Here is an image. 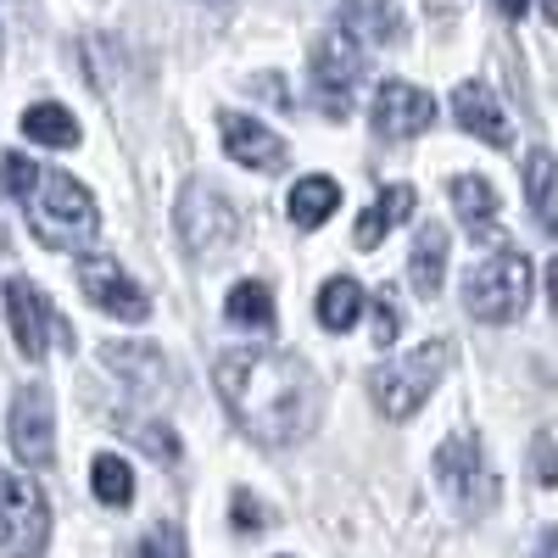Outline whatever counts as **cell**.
Listing matches in <instances>:
<instances>
[{
	"label": "cell",
	"mask_w": 558,
	"mask_h": 558,
	"mask_svg": "<svg viewBox=\"0 0 558 558\" xmlns=\"http://www.w3.org/2000/svg\"><path fill=\"white\" fill-rule=\"evenodd\" d=\"M7 313H12V336H17V352L28 363L45 357V330H51V313H45V296L39 286H28V279H7Z\"/></svg>",
	"instance_id": "13"
},
{
	"label": "cell",
	"mask_w": 558,
	"mask_h": 558,
	"mask_svg": "<svg viewBox=\"0 0 558 558\" xmlns=\"http://www.w3.org/2000/svg\"><path fill=\"white\" fill-rule=\"evenodd\" d=\"M525 296H531V257L525 252H508V246H492L486 263H475L463 274V307H470L481 324H508L525 313Z\"/></svg>",
	"instance_id": "3"
},
{
	"label": "cell",
	"mask_w": 558,
	"mask_h": 558,
	"mask_svg": "<svg viewBox=\"0 0 558 558\" xmlns=\"http://www.w3.org/2000/svg\"><path fill=\"white\" fill-rule=\"evenodd\" d=\"M341 17H347V28H357L363 39H375V45L397 39V7L391 0H341Z\"/></svg>",
	"instance_id": "23"
},
{
	"label": "cell",
	"mask_w": 558,
	"mask_h": 558,
	"mask_svg": "<svg viewBox=\"0 0 558 558\" xmlns=\"http://www.w3.org/2000/svg\"><path fill=\"white\" fill-rule=\"evenodd\" d=\"M336 207H341V184H336V179H324V173L296 179V184H291V196H286V213H291V223H296V229H318V223H330V218H336Z\"/></svg>",
	"instance_id": "17"
},
{
	"label": "cell",
	"mask_w": 558,
	"mask_h": 558,
	"mask_svg": "<svg viewBox=\"0 0 558 558\" xmlns=\"http://www.w3.org/2000/svg\"><path fill=\"white\" fill-rule=\"evenodd\" d=\"M218 129H223V151H229V162L257 168V173H279V168L291 162V146H286V140H279L274 129H263L257 118H246V112H223Z\"/></svg>",
	"instance_id": "12"
},
{
	"label": "cell",
	"mask_w": 558,
	"mask_h": 558,
	"mask_svg": "<svg viewBox=\"0 0 558 558\" xmlns=\"http://www.w3.org/2000/svg\"><path fill=\"white\" fill-rule=\"evenodd\" d=\"M408 279H413V291L425 296V302L441 291V279H447V229H441V223H425V229H418Z\"/></svg>",
	"instance_id": "19"
},
{
	"label": "cell",
	"mask_w": 558,
	"mask_h": 558,
	"mask_svg": "<svg viewBox=\"0 0 558 558\" xmlns=\"http://www.w3.org/2000/svg\"><path fill=\"white\" fill-rule=\"evenodd\" d=\"M89 486H96V497L107 508H129L134 502V470L123 458H112V452H101L96 463H89Z\"/></svg>",
	"instance_id": "24"
},
{
	"label": "cell",
	"mask_w": 558,
	"mask_h": 558,
	"mask_svg": "<svg viewBox=\"0 0 558 558\" xmlns=\"http://www.w3.org/2000/svg\"><path fill=\"white\" fill-rule=\"evenodd\" d=\"M363 84V51L347 28L324 34L318 51H313V89H318V107L324 112H347L352 107V89Z\"/></svg>",
	"instance_id": "8"
},
{
	"label": "cell",
	"mask_w": 558,
	"mask_h": 558,
	"mask_svg": "<svg viewBox=\"0 0 558 558\" xmlns=\"http://www.w3.org/2000/svg\"><path fill=\"white\" fill-rule=\"evenodd\" d=\"M452 202H458V218L470 223V235H481L486 246H502L497 229H492V218H497V191H492L481 173H458V179H452Z\"/></svg>",
	"instance_id": "18"
},
{
	"label": "cell",
	"mask_w": 558,
	"mask_h": 558,
	"mask_svg": "<svg viewBox=\"0 0 558 558\" xmlns=\"http://www.w3.org/2000/svg\"><path fill=\"white\" fill-rule=\"evenodd\" d=\"M78 291L96 302L101 313L123 318V324H146L151 318V296L118 268V257H84L78 263Z\"/></svg>",
	"instance_id": "9"
},
{
	"label": "cell",
	"mask_w": 558,
	"mask_h": 558,
	"mask_svg": "<svg viewBox=\"0 0 558 558\" xmlns=\"http://www.w3.org/2000/svg\"><path fill=\"white\" fill-rule=\"evenodd\" d=\"M436 118V96L430 89H413L402 78H386L375 89V134L386 140H413V134H425Z\"/></svg>",
	"instance_id": "11"
},
{
	"label": "cell",
	"mask_w": 558,
	"mask_h": 558,
	"mask_svg": "<svg viewBox=\"0 0 558 558\" xmlns=\"http://www.w3.org/2000/svg\"><path fill=\"white\" fill-rule=\"evenodd\" d=\"M23 134L39 140V146H78V123H73V112L57 107V101L28 107V112H23Z\"/></svg>",
	"instance_id": "21"
},
{
	"label": "cell",
	"mask_w": 558,
	"mask_h": 558,
	"mask_svg": "<svg viewBox=\"0 0 558 558\" xmlns=\"http://www.w3.org/2000/svg\"><path fill=\"white\" fill-rule=\"evenodd\" d=\"M179 235L191 252H223L241 235V213L213 184H184L179 191Z\"/></svg>",
	"instance_id": "6"
},
{
	"label": "cell",
	"mask_w": 558,
	"mask_h": 558,
	"mask_svg": "<svg viewBox=\"0 0 558 558\" xmlns=\"http://www.w3.org/2000/svg\"><path fill=\"white\" fill-rule=\"evenodd\" d=\"M525 191H531V207H536V223L553 229V151L536 146L531 162H525Z\"/></svg>",
	"instance_id": "25"
},
{
	"label": "cell",
	"mask_w": 558,
	"mask_h": 558,
	"mask_svg": "<svg viewBox=\"0 0 558 558\" xmlns=\"http://www.w3.org/2000/svg\"><path fill=\"white\" fill-rule=\"evenodd\" d=\"M497 12H502V17H525V12H531V0H497ZM542 17H547V23L558 17L553 0H542Z\"/></svg>",
	"instance_id": "31"
},
{
	"label": "cell",
	"mask_w": 558,
	"mask_h": 558,
	"mask_svg": "<svg viewBox=\"0 0 558 558\" xmlns=\"http://www.w3.org/2000/svg\"><path fill=\"white\" fill-rule=\"evenodd\" d=\"M223 313H229V324H241V330H268L274 324V296H268V286H257V279H241V286L229 291Z\"/></svg>",
	"instance_id": "22"
},
{
	"label": "cell",
	"mask_w": 558,
	"mask_h": 558,
	"mask_svg": "<svg viewBox=\"0 0 558 558\" xmlns=\"http://www.w3.org/2000/svg\"><path fill=\"white\" fill-rule=\"evenodd\" d=\"M229 525H235V531H263L268 525V508L252 492H235V502H229Z\"/></svg>",
	"instance_id": "28"
},
{
	"label": "cell",
	"mask_w": 558,
	"mask_h": 558,
	"mask_svg": "<svg viewBox=\"0 0 558 558\" xmlns=\"http://www.w3.org/2000/svg\"><path fill=\"white\" fill-rule=\"evenodd\" d=\"M536 481H542V486H553V481H558V470H553V430H542V436H536Z\"/></svg>",
	"instance_id": "30"
},
{
	"label": "cell",
	"mask_w": 558,
	"mask_h": 558,
	"mask_svg": "<svg viewBox=\"0 0 558 558\" xmlns=\"http://www.w3.org/2000/svg\"><path fill=\"white\" fill-rule=\"evenodd\" d=\"M441 368H447V341H430V347H418L402 363L375 368V380H368V386H375V408L386 418H413L418 408H425V397L436 391Z\"/></svg>",
	"instance_id": "4"
},
{
	"label": "cell",
	"mask_w": 558,
	"mask_h": 558,
	"mask_svg": "<svg viewBox=\"0 0 558 558\" xmlns=\"http://www.w3.org/2000/svg\"><path fill=\"white\" fill-rule=\"evenodd\" d=\"M213 380H218L223 408L235 413V425L257 436L263 447L302 441L318 425V380L291 352H274V347L223 352Z\"/></svg>",
	"instance_id": "1"
},
{
	"label": "cell",
	"mask_w": 558,
	"mask_h": 558,
	"mask_svg": "<svg viewBox=\"0 0 558 558\" xmlns=\"http://www.w3.org/2000/svg\"><path fill=\"white\" fill-rule=\"evenodd\" d=\"M34 179H39V168H34L28 157H17V151H7V157H0V184H7V191H12L17 202L34 191Z\"/></svg>",
	"instance_id": "27"
},
{
	"label": "cell",
	"mask_w": 558,
	"mask_h": 558,
	"mask_svg": "<svg viewBox=\"0 0 558 558\" xmlns=\"http://www.w3.org/2000/svg\"><path fill=\"white\" fill-rule=\"evenodd\" d=\"M12 447L28 470H51L57 458V436H51V397L45 386H23L12 402Z\"/></svg>",
	"instance_id": "10"
},
{
	"label": "cell",
	"mask_w": 558,
	"mask_h": 558,
	"mask_svg": "<svg viewBox=\"0 0 558 558\" xmlns=\"http://www.w3.org/2000/svg\"><path fill=\"white\" fill-rule=\"evenodd\" d=\"M123 436H129L134 447H146L157 463H173V458H179V436H173L168 425H157V418H123Z\"/></svg>",
	"instance_id": "26"
},
{
	"label": "cell",
	"mask_w": 558,
	"mask_h": 558,
	"mask_svg": "<svg viewBox=\"0 0 558 558\" xmlns=\"http://www.w3.org/2000/svg\"><path fill=\"white\" fill-rule=\"evenodd\" d=\"M363 286H357V279H324V291H318V324H324V330H352V324L363 318Z\"/></svg>",
	"instance_id": "20"
},
{
	"label": "cell",
	"mask_w": 558,
	"mask_h": 558,
	"mask_svg": "<svg viewBox=\"0 0 558 558\" xmlns=\"http://www.w3.org/2000/svg\"><path fill=\"white\" fill-rule=\"evenodd\" d=\"M140 553H184V542L173 531H151L146 542H140Z\"/></svg>",
	"instance_id": "32"
},
{
	"label": "cell",
	"mask_w": 558,
	"mask_h": 558,
	"mask_svg": "<svg viewBox=\"0 0 558 558\" xmlns=\"http://www.w3.org/2000/svg\"><path fill=\"white\" fill-rule=\"evenodd\" d=\"M452 118L470 129L475 140H486V146H508V118H502L497 96H492L481 78H463L452 89Z\"/></svg>",
	"instance_id": "15"
},
{
	"label": "cell",
	"mask_w": 558,
	"mask_h": 558,
	"mask_svg": "<svg viewBox=\"0 0 558 558\" xmlns=\"http://www.w3.org/2000/svg\"><path fill=\"white\" fill-rule=\"evenodd\" d=\"M101 357H107L112 375L129 380L134 397H157V391H168V357H162L151 341H118V347H107Z\"/></svg>",
	"instance_id": "14"
},
{
	"label": "cell",
	"mask_w": 558,
	"mask_h": 558,
	"mask_svg": "<svg viewBox=\"0 0 558 558\" xmlns=\"http://www.w3.org/2000/svg\"><path fill=\"white\" fill-rule=\"evenodd\" d=\"M45 547V497L28 475L0 463V553H39Z\"/></svg>",
	"instance_id": "7"
},
{
	"label": "cell",
	"mask_w": 558,
	"mask_h": 558,
	"mask_svg": "<svg viewBox=\"0 0 558 558\" xmlns=\"http://www.w3.org/2000/svg\"><path fill=\"white\" fill-rule=\"evenodd\" d=\"M436 475L447 486V497L463 508V514H486V508L497 502V481L486 470V452L475 436H447L436 447Z\"/></svg>",
	"instance_id": "5"
},
{
	"label": "cell",
	"mask_w": 558,
	"mask_h": 558,
	"mask_svg": "<svg viewBox=\"0 0 558 558\" xmlns=\"http://www.w3.org/2000/svg\"><path fill=\"white\" fill-rule=\"evenodd\" d=\"M28 229L45 252H78L96 235V196L84 191L73 173H39L34 191L23 196Z\"/></svg>",
	"instance_id": "2"
},
{
	"label": "cell",
	"mask_w": 558,
	"mask_h": 558,
	"mask_svg": "<svg viewBox=\"0 0 558 558\" xmlns=\"http://www.w3.org/2000/svg\"><path fill=\"white\" fill-rule=\"evenodd\" d=\"M413 202H418V196L408 191V184H391V191H380V196H375V207H368V213L357 218V235H352V241H357V252H375L397 223H408V218H413Z\"/></svg>",
	"instance_id": "16"
},
{
	"label": "cell",
	"mask_w": 558,
	"mask_h": 558,
	"mask_svg": "<svg viewBox=\"0 0 558 558\" xmlns=\"http://www.w3.org/2000/svg\"><path fill=\"white\" fill-rule=\"evenodd\" d=\"M397 324H402L397 307L380 296V302H375V347H391V341H397Z\"/></svg>",
	"instance_id": "29"
}]
</instances>
